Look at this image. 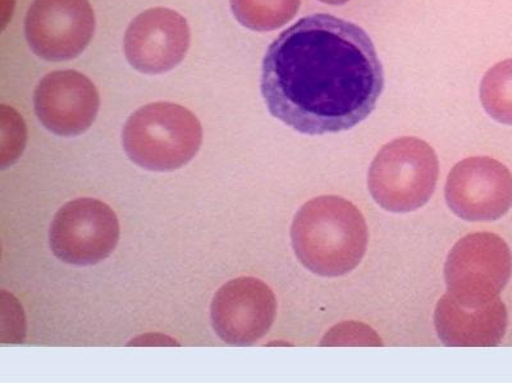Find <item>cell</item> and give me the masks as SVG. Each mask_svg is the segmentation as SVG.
<instances>
[{"mask_svg":"<svg viewBox=\"0 0 512 384\" xmlns=\"http://www.w3.org/2000/svg\"><path fill=\"white\" fill-rule=\"evenodd\" d=\"M263 98L277 120L300 134L350 130L376 109L384 88L372 39L331 15L301 18L265 54Z\"/></svg>","mask_w":512,"mask_h":384,"instance_id":"6da1fadb","label":"cell"},{"mask_svg":"<svg viewBox=\"0 0 512 384\" xmlns=\"http://www.w3.org/2000/svg\"><path fill=\"white\" fill-rule=\"evenodd\" d=\"M368 226L360 210L338 196H319L296 213L292 248L310 272L340 277L354 271L368 248Z\"/></svg>","mask_w":512,"mask_h":384,"instance_id":"7a4b0ae2","label":"cell"},{"mask_svg":"<svg viewBox=\"0 0 512 384\" xmlns=\"http://www.w3.org/2000/svg\"><path fill=\"white\" fill-rule=\"evenodd\" d=\"M128 158L154 172L176 171L196 157L203 127L189 109L175 103H153L128 118L122 134Z\"/></svg>","mask_w":512,"mask_h":384,"instance_id":"3957f363","label":"cell"},{"mask_svg":"<svg viewBox=\"0 0 512 384\" xmlns=\"http://www.w3.org/2000/svg\"><path fill=\"white\" fill-rule=\"evenodd\" d=\"M440 176L434 149L418 137H400L383 146L368 173V186L379 207L410 213L431 200Z\"/></svg>","mask_w":512,"mask_h":384,"instance_id":"277c9868","label":"cell"},{"mask_svg":"<svg viewBox=\"0 0 512 384\" xmlns=\"http://www.w3.org/2000/svg\"><path fill=\"white\" fill-rule=\"evenodd\" d=\"M511 273L512 255L505 240L495 233H472L447 256V292L461 303H487L500 296Z\"/></svg>","mask_w":512,"mask_h":384,"instance_id":"5b68a950","label":"cell"},{"mask_svg":"<svg viewBox=\"0 0 512 384\" xmlns=\"http://www.w3.org/2000/svg\"><path fill=\"white\" fill-rule=\"evenodd\" d=\"M120 222L109 205L98 199L70 201L58 210L49 231L50 249L64 263L103 262L120 241Z\"/></svg>","mask_w":512,"mask_h":384,"instance_id":"8992f818","label":"cell"},{"mask_svg":"<svg viewBox=\"0 0 512 384\" xmlns=\"http://www.w3.org/2000/svg\"><path fill=\"white\" fill-rule=\"evenodd\" d=\"M94 31L95 15L89 0H34L25 20L32 52L50 62L79 57Z\"/></svg>","mask_w":512,"mask_h":384,"instance_id":"52a82bcc","label":"cell"},{"mask_svg":"<svg viewBox=\"0 0 512 384\" xmlns=\"http://www.w3.org/2000/svg\"><path fill=\"white\" fill-rule=\"evenodd\" d=\"M445 192L448 207L457 217L496 221L512 207V175L496 159L466 158L451 169Z\"/></svg>","mask_w":512,"mask_h":384,"instance_id":"ba28073f","label":"cell"},{"mask_svg":"<svg viewBox=\"0 0 512 384\" xmlns=\"http://www.w3.org/2000/svg\"><path fill=\"white\" fill-rule=\"evenodd\" d=\"M277 314L271 287L253 277L227 282L214 296L210 317L219 338L232 346H251L267 335Z\"/></svg>","mask_w":512,"mask_h":384,"instance_id":"9c48e42d","label":"cell"},{"mask_svg":"<svg viewBox=\"0 0 512 384\" xmlns=\"http://www.w3.org/2000/svg\"><path fill=\"white\" fill-rule=\"evenodd\" d=\"M189 24L173 9H148L134 18L125 35V54L135 70L159 75L173 70L190 48Z\"/></svg>","mask_w":512,"mask_h":384,"instance_id":"30bf717a","label":"cell"},{"mask_svg":"<svg viewBox=\"0 0 512 384\" xmlns=\"http://www.w3.org/2000/svg\"><path fill=\"white\" fill-rule=\"evenodd\" d=\"M34 103L41 125L58 136L72 137L93 126L100 98L89 77L66 70L50 72L40 81Z\"/></svg>","mask_w":512,"mask_h":384,"instance_id":"8fae6325","label":"cell"},{"mask_svg":"<svg viewBox=\"0 0 512 384\" xmlns=\"http://www.w3.org/2000/svg\"><path fill=\"white\" fill-rule=\"evenodd\" d=\"M507 310L500 296L487 303L465 304L443 295L434 312V326L448 347H496L506 335Z\"/></svg>","mask_w":512,"mask_h":384,"instance_id":"7c38bea8","label":"cell"},{"mask_svg":"<svg viewBox=\"0 0 512 384\" xmlns=\"http://www.w3.org/2000/svg\"><path fill=\"white\" fill-rule=\"evenodd\" d=\"M301 0H231L236 20L250 30L280 29L299 12Z\"/></svg>","mask_w":512,"mask_h":384,"instance_id":"4fadbf2b","label":"cell"},{"mask_svg":"<svg viewBox=\"0 0 512 384\" xmlns=\"http://www.w3.org/2000/svg\"><path fill=\"white\" fill-rule=\"evenodd\" d=\"M480 102L493 120L512 126V59L495 64L483 77Z\"/></svg>","mask_w":512,"mask_h":384,"instance_id":"5bb4252c","label":"cell"},{"mask_svg":"<svg viewBox=\"0 0 512 384\" xmlns=\"http://www.w3.org/2000/svg\"><path fill=\"white\" fill-rule=\"evenodd\" d=\"M2 122V167L12 164L20 157L26 144V126L15 109L3 104L0 107Z\"/></svg>","mask_w":512,"mask_h":384,"instance_id":"9a60e30c","label":"cell"},{"mask_svg":"<svg viewBox=\"0 0 512 384\" xmlns=\"http://www.w3.org/2000/svg\"><path fill=\"white\" fill-rule=\"evenodd\" d=\"M376 333L367 326L359 323H342L329 331L328 335L324 337L322 346H340L345 345L346 340H358L360 345L381 346L382 342L378 340ZM351 342V341H350ZM352 344V342H351Z\"/></svg>","mask_w":512,"mask_h":384,"instance_id":"2e32d148","label":"cell"},{"mask_svg":"<svg viewBox=\"0 0 512 384\" xmlns=\"http://www.w3.org/2000/svg\"><path fill=\"white\" fill-rule=\"evenodd\" d=\"M320 2L331 4V6H342V4H346L350 0H320Z\"/></svg>","mask_w":512,"mask_h":384,"instance_id":"e0dca14e","label":"cell"}]
</instances>
